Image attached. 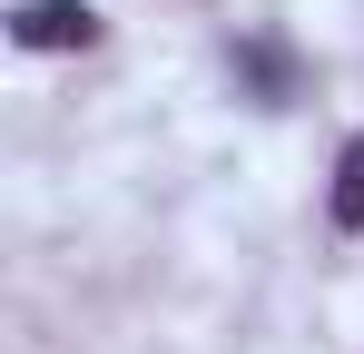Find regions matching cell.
<instances>
[{
  "mask_svg": "<svg viewBox=\"0 0 364 354\" xmlns=\"http://www.w3.org/2000/svg\"><path fill=\"white\" fill-rule=\"evenodd\" d=\"M10 40L20 50H89L99 20H89V0H20L10 10Z\"/></svg>",
  "mask_w": 364,
  "mask_h": 354,
  "instance_id": "1",
  "label": "cell"
},
{
  "mask_svg": "<svg viewBox=\"0 0 364 354\" xmlns=\"http://www.w3.org/2000/svg\"><path fill=\"white\" fill-rule=\"evenodd\" d=\"M335 227H364V128L345 138V158H335Z\"/></svg>",
  "mask_w": 364,
  "mask_h": 354,
  "instance_id": "2",
  "label": "cell"
}]
</instances>
